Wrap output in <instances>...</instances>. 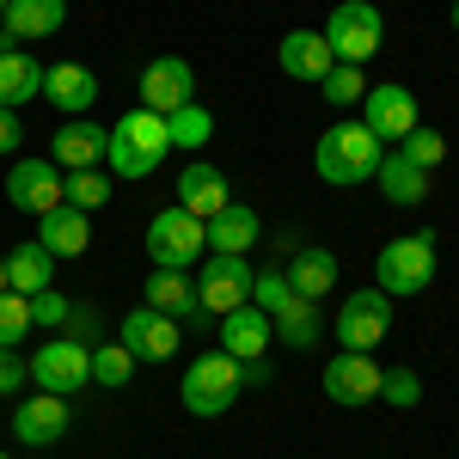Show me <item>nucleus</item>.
I'll list each match as a JSON object with an SVG mask.
<instances>
[{
  "label": "nucleus",
  "instance_id": "22",
  "mask_svg": "<svg viewBox=\"0 0 459 459\" xmlns=\"http://www.w3.org/2000/svg\"><path fill=\"white\" fill-rule=\"evenodd\" d=\"M37 246L49 251V257H86V246H92V221L62 203V209L37 214Z\"/></svg>",
  "mask_w": 459,
  "mask_h": 459
},
{
  "label": "nucleus",
  "instance_id": "24",
  "mask_svg": "<svg viewBox=\"0 0 459 459\" xmlns=\"http://www.w3.org/2000/svg\"><path fill=\"white\" fill-rule=\"evenodd\" d=\"M270 331H276V343L282 350H313L318 337H325V318H318V300H307V294H288L282 307L270 313Z\"/></svg>",
  "mask_w": 459,
  "mask_h": 459
},
{
  "label": "nucleus",
  "instance_id": "1",
  "mask_svg": "<svg viewBox=\"0 0 459 459\" xmlns=\"http://www.w3.org/2000/svg\"><path fill=\"white\" fill-rule=\"evenodd\" d=\"M172 153V135H166V117H153V110H129V117H117L110 123V142H105V166L117 178H153L160 172V160Z\"/></svg>",
  "mask_w": 459,
  "mask_h": 459
},
{
  "label": "nucleus",
  "instance_id": "28",
  "mask_svg": "<svg viewBox=\"0 0 459 459\" xmlns=\"http://www.w3.org/2000/svg\"><path fill=\"white\" fill-rule=\"evenodd\" d=\"M49 276H56V257L37 246V239H25V246L6 251V288H13V294H25V300H31V294L49 288Z\"/></svg>",
  "mask_w": 459,
  "mask_h": 459
},
{
  "label": "nucleus",
  "instance_id": "44",
  "mask_svg": "<svg viewBox=\"0 0 459 459\" xmlns=\"http://www.w3.org/2000/svg\"><path fill=\"white\" fill-rule=\"evenodd\" d=\"M0 13H6V0H0Z\"/></svg>",
  "mask_w": 459,
  "mask_h": 459
},
{
  "label": "nucleus",
  "instance_id": "6",
  "mask_svg": "<svg viewBox=\"0 0 459 459\" xmlns=\"http://www.w3.org/2000/svg\"><path fill=\"white\" fill-rule=\"evenodd\" d=\"M203 251H209V227L196 214H184L178 203L147 221V257H153V270H190Z\"/></svg>",
  "mask_w": 459,
  "mask_h": 459
},
{
  "label": "nucleus",
  "instance_id": "25",
  "mask_svg": "<svg viewBox=\"0 0 459 459\" xmlns=\"http://www.w3.org/2000/svg\"><path fill=\"white\" fill-rule=\"evenodd\" d=\"M31 99H43V62L25 56V49H13V43H0V105L19 110Z\"/></svg>",
  "mask_w": 459,
  "mask_h": 459
},
{
  "label": "nucleus",
  "instance_id": "35",
  "mask_svg": "<svg viewBox=\"0 0 459 459\" xmlns=\"http://www.w3.org/2000/svg\"><path fill=\"white\" fill-rule=\"evenodd\" d=\"M380 398H386L392 411H417V404H423L417 368H386V374H380Z\"/></svg>",
  "mask_w": 459,
  "mask_h": 459
},
{
  "label": "nucleus",
  "instance_id": "33",
  "mask_svg": "<svg viewBox=\"0 0 459 459\" xmlns=\"http://www.w3.org/2000/svg\"><path fill=\"white\" fill-rule=\"evenodd\" d=\"M25 337H31V300L0 288V350H19Z\"/></svg>",
  "mask_w": 459,
  "mask_h": 459
},
{
  "label": "nucleus",
  "instance_id": "26",
  "mask_svg": "<svg viewBox=\"0 0 459 459\" xmlns=\"http://www.w3.org/2000/svg\"><path fill=\"white\" fill-rule=\"evenodd\" d=\"M257 239H264V221H257V209H251V203H227V209L209 221V251L246 257Z\"/></svg>",
  "mask_w": 459,
  "mask_h": 459
},
{
  "label": "nucleus",
  "instance_id": "20",
  "mask_svg": "<svg viewBox=\"0 0 459 459\" xmlns=\"http://www.w3.org/2000/svg\"><path fill=\"white\" fill-rule=\"evenodd\" d=\"M276 343V331H270V313L264 307H233V313H221V350L233 355V361H257V355Z\"/></svg>",
  "mask_w": 459,
  "mask_h": 459
},
{
  "label": "nucleus",
  "instance_id": "19",
  "mask_svg": "<svg viewBox=\"0 0 459 459\" xmlns=\"http://www.w3.org/2000/svg\"><path fill=\"white\" fill-rule=\"evenodd\" d=\"M68 25V0H6L0 13V43H31V37H56Z\"/></svg>",
  "mask_w": 459,
  "mask_h": 459
},
{
  "label": "nucleus",
  "instance_id": "11",
  "mask_svg": "<svg viewBox=\"0 0 459 459\" xmlns=\"http://www.w3.org/2000/svg\"><path fill=\"white\" fill-rule=\"evenodd\" d=\"M361 123H368V135L380 147H398L411 129H417V92L411 86H368V99H361Z\"/></svg>",
  "mask_w": 459,
  "mask_h": 459
},
{
  "label": "nucleus",
  "instance_id": "2",
  "mask_svg": "<svg viewBox=\"0 0 459 459\" xmlns=\"http://www.w3.org/2000/svg\"><path fill=\"white\" fill-rule=\"evenodd\" d=\"M380 153H386V147L368 135V123H350V117H343V123H331V129L318 135L313 166H318V178H325V184L350 190V184H368V178H374Z\"/></svg>",
  "mask_w": 459,
  "mask_h": 459
},
{
  "label": "nucleus",
  "instance_id": "30",
  "mask_svg": "<svg viewBox=\"0 0 459 459\" xmlns=\"http://www.w3.org/2000/svg\"><path fill=\"white\" fill-rule=\"evenodd\" d=\"M166 135H172V147H184V153L209 147V135H214V110L190 99L184 110H172V117H166Z\"/></svg>",
  "mask_w": 459,
  "mask_h": 459
},
{
  "label": "nucleus",
  "instance_id": "15",
  "mask_svg": "<svg viewBox=\"0 0 459 459\" xmlns=\"http://www.w3.org/2000/svg\"><path fill=\"white\" fill-rule=\"evenodd\" d=\"M68 435V398L62 392H31L13 404V441L19 447H49Z\"/></svg>",
  "mask_w": 459,
  "mask_h": 459
},
{
  "label": "nucleus",
  "instance_id": "9",
  "mask_svg": "<svg viewBox=\"0 0 459 459\" xmlns=\"http://www.w3.org/2000/svg\"><path fill=\"white\" fill-rule=\"evenodd\" d=\"M380 361L361 350H337L331 361H325V374H318V386H325V398L331 404H343V411H355V404H374L380 398Z\"/></svg>",
  "mask_w": 459,
  "mask_h": 459
},
{
  "label": "nucleus",
  "instance_id": "34",
  "mask_svg": "<svg viewBox=\"0 0 459 459\" xmlns=\"http://www.w3.org/2000/svg\"><path fill=\"white\" fill-rule=\"evenodd\" d=\"M318 92H325V105H337V110H350L368 99V80H361V68H350V62H337V68L318 80Z\"/></svg>",
  "mask_w": 459,
  "mask_h": 459
},
{
  "label": "nucleus",
  "instance_id": "4",
  "mask_svg": "<svg viewBox=\"0 0 459 459\" xmlns=\"http://www.w3.org/2000/svg\"><path fill=\"white\" fill-rule=\"evenodd\" d=\"M239 392H246V380H239V361L227 350L196 355V361L184 368V380H178V398H184L190 417H221V411H233Z\"/></svg>",
  "mask_w": 459,
  "mask_h": 459
},
{
  "label": "nucleus",
  "instance_id": "17",
  "mask_svg": "<svg viewBox=\"0 0 459 459\" xmlns=\"http://www.w3.org/2000/svg\"><path fill=\"white\" fill-rule=\"evenodd\" d=\"M43 99L62 110V117H86L99 105V74L86 62H49L43 68Z\"/></svg>",
  "mask_w": 459,
  "mask_h": 459
},
{
  "label": "nucleus",
  "instance_id": "10",
  "mask_svg": "<svg viewBox=\"0 0 459 459\" xmlns=\"http://www.w3.org/2000/svg\"><path fill=\"white\" fill-rule=\"evenodd\" d=\"M251 276H257V270H251L246 257H227V251H209V264H203V270H196V307H203V313H233V307H246L251 300Z\"/></svg>",
  "mask_w": 459,
  "mask_h": 459
},
{
  "label": "nucleus",
  "instance_id": "12",
  "mask_svg": "<svg viewBox=\"0 0 459 459\" xmlns=\"http://www.w3.org/2000/svg\"><path fill=\"white\" fill-rule=\"evenodd\" d=\"M196 99V68L184 62V56H153L142 68V110L153 117H172Z\"/></svg>",
  "mask_w": 459,
  "mask_h": 459
},
{
  "label": "nucleus",
  "instance_id": "42",
  "mask_svg": "<svg viewBox=\"0 0 459 459\" xmlns=\"http://www.w3.org/2000/svg\"><path fill=\"white\" fill-rule=\"evenodd\" d=\"M447 19H454V31H459V0H454V13H447Z\"/></svg>",
  "mask_w": 459,
  "mask_h": 459
},
{
  "label": "nucleus",
  "instance_id": "21",
  "mask_svg": "<svg viewBox=\"0 0 459 459\" xmlns=\"http://www.w3.org/2000/svg\"><path fill=\"white\" fill-rule=\"evenodd\" d=\"M276 62H282L288 80H313V86L337 68V56H331L325 31H288L282 43H276Z\"/></svg>",
  "mask_w": 459,
  "mask_h": 459
},
{
  "label": "nucleus",
  "instance_id": "14",
  "mask_svg": "<svg viewBox=\"0 0 459 459\" xmlns=\"http://www.w3.org/2000/svg\"><path fill=\"white\" fill-rule=\"evenodd\" d=\"M6 203L19 214L62 209V166H56V160H13V172H6Z\"/></svg>",
  "mask_w": 459,
  "mask_h": 459
},
{
  "label": "nucleus",
  "instance_id": "37",
  "mask_svg": "<svg viewBox=\"0 0 459 459\" xmlns=\"http://www.w3.org/2000/svg\"><path fill=\"white\" fill-rule=\"evenodd\" d=\"M74 313L68 294H56V288H43V294H31V331H62Z\"/></svg>",
  "mask_w": 459,
  "mask_h": 459
},
{
  "label": "nucleus",
  "instance_id": "31",
  "mask_svg": "<svg viewBox=\"0 0 459 459\" xmlns=\"http://www.w3.org/2000/svg\"><path fill=\"white\" fill-rule=\"evenodd\" d=\"M62 203L80 209V214L105 209V203H110V178L99 172V166H86V172H62Z\"/></svg>",
  "mask_w": 459,
  "mask_h": 459
},
{
  "label": "nucleus",
  "instance_id": "32",
  "mask_svg": "<svg viewBox=\"0 0 459 459\" xmlns=\"http://www.w3.org/2000/svg\"><path fill=\"white\" fill-rule=\"evenodd\" d=\"M129 380H135V355L123 350V343H99V350H92V386H129Z\"/></svg>",
  "mask_w": 459,
  "mask_h": 459
},
{
  "label": "nucleus",
  "instance_id": "13",
  "mask_svg": "<svg viewBox=\"0 0 459 459\" xmlns=\"http://www.w3.org/2000/svg\"><path fill=\"white\" fill-rule=\"evenodd\" d=\"M117 343L135 355V361H172L178 343H184V325L172 313H153V307H135V313L123 318V331H117Z\"/></svg>",
  "mask_w": 459,
  "mask_h": 459
},
{
  "label": "nucleus",
  "instance_id": "43",
  "mask_svg": "<svg viewBox=\"0 0 459 459\" xmlns=\"http://www.w3.org/2000/svg\"><path fill=\"white\" fill-rule=\"evenodd\" d=\"M0 288H6V257H0Z\"/></svg>",
  "mask_w": 459,
  "mask_h": 459
},
{
  "label": "nucleus",
  "instance_id": "41",
  "mask_svg": "<svg viewBox=\"0 0 459 459\" xmlns=\"http://www.w3.org/2000/svg\"><path fill=\"white\" fill-rule=\"evenodd\" d=\"M239 380H246V386H270L276 374H270V361L257 355V361H239Z\"/></svg>",
  "mask_w": 459,
  "mask_h": 459
},
{
  "label": "nucleus",
  "instance_id": "3",
  "mask_svg": "<svg viewBox=\"0 0 459 459\" xmlns=\"http://www.w3.org/2000/svg\"><path fill=\"white\" fill-rule=\"evenodd\" d=\"M435 264H441L435 233H404V239H386V246H380V257H374V288H380L386 300L423 294V288L435 282Z\"/></svg>",
  "mask_w": 459,
  "mask_h": 459
},
{
  "label": "nucleus",
  "instance_id": "29",
  "mask_svg": "<svg viewBox=\"0 0 459 459\" xmlns=\"http://www.w3.org/2000/svg\"><path fill=\"white\" fill-rule=\"evenodd\" d=\"M142 307H153V313H172L178 325L196 313V276H184V270H153L147 276V300Z\"/></svg>",
  "mask_w": 459,
  "mask_h": 459
},
{
  "label": "nucleus",
  "instance_id": "40",
  "mask_svg": "<svg viewBox=\"0 0 459 459\" xmlns=\"http://www.w3.org/2000/svg\"><path fill=\"white\" fill-rule=\"evenodd\" d=\"M19 142H25V129H19V110L0 105V153H19Z\"/></svg>",
  "mask_w": 459,
  "mask_h": 459
},
{
  "label": "nucleus",
  "instance_id": "23",
  "mask_svg": "<svg viewBox=\"0 0 459 459\" xmlns=\"http://www.w3.org/2000/svg\"><path fill=\"white\" fill-rule=\"evenodd\" d=\"M374 184H380V196H386L392 209H417L429 196V172L417 166V160H404L398 147L392 153H380V166H374Z\"/></svg>",
  "mask_w": 459,
  "mask_h": 459
},
{
  "label": "nucleus",
  "instance_id": "39",
  "mask_svg": "<svg viewBox=\"0 0 459 459\" xmlns=\"http://www.w3.org/2000/svg\"><path fill=\"white\" fill-rule=\"evenodd\" d=\"M31 380V361H19V350H0V398H19Z\"/></svg>",
  "mask_w": 459,
  "mask_h": 459
},
{
  "label": "nucleus",
  "instance_id": "18",
  "mask_svg": "<svg viewBox=\"0 0 459 459\" xmlns=\"http://www.w3.org/2000/svg\"><path fill=\"white\" fill-rule=\"evenodd\" d=\"M105 142H110V129L86 123V117H68V123L49 135V160H56L62 172H86V166L105 160Z\"/></svg>",
  "mask_w": 459,
  "mask_h": 459
},
{
  "label": "nucleus",
  "instance_id": "27",
  "mask_svg": "<svg viewBox=\"0 0 459 459\" xmlns=\"http://www.w3.org/2000/svg\"><path fill=\"white\" fill-rule=\"evenodd\" d=\"M337 251H325V246H300L294 251V264H288V288L294 294H307V300H325L331 288H337Z\"/></svg>",
  "mask_w": 459,
  "mask_h": 459
},
{
  "label": "nucleus",
  "instance_id": "7",
  "mask_svg": "<svg viewBox=\"0 0 459 459\" xmlns=\"http://www.w3.org/2000/svg\"><path fill=\"white\" fill-rule=\"evenodd\" d=\"M331 331H337V343H343V350L374 355L392 337V300L380 294V288H355V294H343V313H337Z\"/></svg>",
  "mask_w": 459,
  "mask_h": 459
},
{
  "label": "nucleus",
  "instance_id": "45",
  "mask_svg": "<svg viewBox=\"0 0 459 459\" xmlns=\"http://www.w3.org/2000/svg\"><path fill=\"white\" fill-rule=\"evenodd\" d=\"M0 459H6V454H0Z\"/></svg>",
  "mask_w": 459,
  "mask_h": 459
},
{
  "label": "nucleus",
  "instance_id": "16",
  "mask_svg": "<svg viewBox=\"0 0 459 459\" xmlns=\"http://www.w3.org/2000/svg\"><path fill=\"white\" fill-rule=\"evenodd\" d=\"M233 203V190H227V172L221 166H209V160H190L184 172H178V209L196 214L203 227H209L214 214Z\"/></svg>",
  "mask_w": 459,
  "mask_h": 459
},
{
  "label": "nucleus",
  "instance_id": "5",
  "mask_svg": "<svg viewBox=\"0 0 459 459\" xmlns=\"http://www.w3.org/2000/svg\"><path fill=\"white\" fill-rule=\"evenodd\" d=\"M380 37H386L380 6H368V0H337L331 19H325V43H331V56L350 62V68H361V62L380 56Z\"/></svg>",
  "mask_w": 459,
  "mask_h": 459
},
{
  "label": "nucleus",
  "instance_id": "8",
  "mask_svg": "<svg viewBox=\"0 0 459 459\" xmlns=\"http://www.w3.org/2000/svg\"><path fill=\"white\" fill-rule=\"evenodd\" d=\"M31 380H37V392H62V398H74L80 386H92V343L49 337V343L31 355Z\"/></svg>",
  "mask_w": 459,
  "mask_h": 459
},
{
  "label": "nucleus",
  "instance_id": "38",
  "mask_svg": "<svg viewBox=\"0 0 459 459\" xmlns=\"http://www.w3.org/2000/svg\"><path fill=\"white\" fill-rule=\"evenodd\" d=\"M288 294H294V288H288V270H257V276H251V307H264V313H276Z\"/></svg>",
  "mask_w": 459,
  "mask_h": 459
},
{
  "label": "nucleus",
  "instance_id": "36",
  "mask_svg": "<svg viewBox=\"0 0 459 459\" xmlns=\"http://www.w3.org/2000/svg\"><path fill=\"white\" fill-rule=\"evenodd\" d=\"M398 153H404V160H417L423 172H435V166L447 160V135H441V129H423V123H417V129H411V135L398 142Z\"/></svg>",
  "mask_w": 459,
  "mask_h": 459
}]
</instances>
